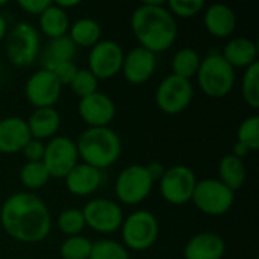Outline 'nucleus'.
Masks as SVG:
<instances>
[{
	"mask_svg": "<svg viewBox=\"0 0 259 259\" xmlns=\"http://www.w3.org/2000/svg\"><path fill=\"white\" fill-rule=\"evenodd\" d=\"M197 83L202 93L211 99L226 97L235 85V68L219 52H211L200 61L197 70Z\"/></svg>",
	"mask_w": 259,
	"mask_h": 259,
	"instance_id": "nucleus-4",
	"label": "nucleus"
},
{
	"mask_svg": "<svg viewBox=\"0 0 259 259\" xmlns=\"http://www.w3.org/2000/svg\"><path fill=\"white\" fill-rule=\"evenodd\" d=\"M156 55L143 49L134 47L127 53H124L121 71L124 79L132 85H143L146 83L156 71Z\"/></svg>",
	"mask_w": 259,
	"mask_h": 259,
	"instance_id": "nucleus-16",
	"label": "nucleus"
},
{
	"mask_svg": "<svg viewBox=\"0 0 259 259\" xmlns=\"http://www.w3.org/2000/svg\"><path fill=\"white\" fill-rule=\"evenodd\" d=\"M237 141L246 146L250 152L259 149V115H249L241 121L237 132Z\"/></svg>",
	"mask_w": 259,
	"mask_h": 259,
	"instance_id": "nucleus-33",
	"label": "nucleus"
},
{
	"mask_svg": "<svg viewBox=\"0 0 259 259\" xmlns=\"http://www.w3.org/2000/svg\"><path fill=\"white\" fill-rule=\"evenodd\" d=\"M200 61H202V58L194 49H191V47L179 49L175 53L173 61H171V70H173L171 74L190 80L193 76L197 74V70L200 67Z\"/></svg>",
	"mask_w": 259,
	"mask_h": 259,
	"instance_id": "nucleus-26",
	"label": "nucleus"
},
{
	"mask_svg": "<svg viewBox=\"0 0 259 259\" xmlns=\"http://www.w3.org/2000/svg\"><path fill=\"white\" fill-rule=\"evenodd\" d=\"M203 26L215 38H228L235 32L237 14L225 3H212L203 9Z\"/></svg>",
	"mask_w": 259,
	"mask_h": 259,
	"instance_id": "nucleus-19",
	"label": "nucleus"
},
{
	"mask_svg": "<svg viewBox=\"0 0 259 259\" xmlns=\"http://www.w3.org/2000/svg\"><path fill=\"white\" fill-rule=\"evenodd\" d=\"M226 243L223 237L214 232H200L190 238L184 249L185 259H223Z\"/></svg>",
	"mask_w": 259,
	"mask_h": 259,
	"instance_id": "nucleus-20",
	"label": "nucleus"
},
{
	"mask_svg": "<svg viewBox=\"0 0 259 259\" xmlns=\"http://www.w3.org/2000/svg\"><path fill=\"white\" fill-rule=\"evenodd\" d=\"M44 70L50 71L58 82L64 87V85H70V82L73 80V77L77 73V67L73 61H64V62H42Z\"/></svg>",
	"mask_w": 259,
	"mask_h": 259,
	"instance_id": "nucleus-36",
	"label": "nucleus"
},
{
	"mask_svg": "<svg viewBox=\"0 0 259 259\" xmlns=\"http://www.w3.org/2000/svg\"><path fill=\"white\" fill-rule=\"evenodd\" d=\"M146 170H147V173H149V176H150V179H152L153 182H159L161 178H162L164 173H165V167H164L161 162H156V161L147 164V165H146Z\"/></svg>",
	"mask_w": 259,
	"mask_h": 259,
	"instance_id": "nucleus-39",
	"label": "nucleus"
},
{
	"mask_svg": "<svg viewBox=\"0 0 259 259\" xmlns=\"http://www.w3.org/2000/svg\"><path fill=\"white\" fill-rule=\"evenodd\" d=\"M132 32L140 47L158 55L171 49L178 36V23L162 2H144L131 17Z\"/></svg>",
	"mask_w": 259,
	"mask_h": 259,
	"instance_id": "nucleus-2",
	"label": "nucleus"
},
{
	"mask_svg": "<svg viewBox=\"0 0 259 259\" xmlns=\"http://www.w3.org/2000/svg\"><path fill=\"white\" fill-rule=\"evenodd\" d=\"M30 138L32 137L24 118L12 115L0 120V153H18Z\"/></svg>",
	"mask_w": 259,
	"mask_h": 259,
	"instance_id": "nucleus-17",
	"label": "nucleus"
},
{
	"mask_svg": "<svg viewBox=\"0 0 259 259\" xmlns=\"http://www.w3.org/2000/svg\"><path fill=\"white\" fill-rule=\"evenodd\" d=\"M26 123L32 138L39 141L52 140L61 127V115L55 108H39L30 114Z\"/></svg>",
	"mask_w": 259,
	"mask_h": 259,
	"instance_id": "nucleus-22",
	"label": "nucleus"
},
{
	"mask_svg": "<svg viewBox=\"0 0 259 259\" xmlns=\"http://www.w3.org/2000/svg\"><path fill=\"white\" fill-rule=\"evenodd\" d=\"M5 5H6V0H0V8L5 6Z\"/></svg>",
	"mask_w": 259,
	"mask_h": 259,
	"instance_id": "nucleus-43",
	"label": "nucleus"
},
{
	"mask_svg": "<svg viewBox=\"0 0 259 259\" xmlns=\"http://www.w3.org/2000/svg\"><path fill=\"white\" fill-rule=\"evenodd\" d=\"M194 97V88L191 80L168 74L164 77L156 91H155V102L159 111L168 115H176L184 112Z\"/></svg>",
	"mask_w": 259,
	"mask_h": 259,
	"instance_id": "nucleus-9",
	"label": "nucleus"
},
{
	"mask_svg": "<svg viewBox=\"0 0 259 259\" xmlns=\"http://www.w3.org/2000/svg\"><path fill=\"white\" fill-rule=\"evenodd\" d=\"M249 153H250V150H249L246 146L240 144L238 141L234 143V146H232V153H231V155H234V156H237V158H240V159L244 161V158H246Z\"/></svg>",
	"mask_w": 259,
	"mask_h": 259,
	"instance_id": "nucleus-40",
	"label": "nucleus"
},
{
	"mask_svg": "<svg viewBox=\"0 0 259 259\" xmlns=\"http://www.w3.org/2000/svg\"><path fill=\"white\" fill-rule=\"evenodd\" d=\"M77 162L79 155L76 149V141H73L71 138L56 135L46 144L42 164L46 165L50 178L64 179Z\"/></svg>",
	"mask_w": 259,
	"mask_h": 259,
	"instance_id": "nucleus-12",
	"label": "nucleus"
},
{
	"mask_svg": "<svg viewBox=\"0 0 259 259\" xmlns=\"http://www.w3.org/2000/svg\"><path fill=\"white\" fill-rule=\"evenodd\" d=\"M68 87L79 99H83L87 96L97 93L99 79L88 68H79Z\"/></svg>",
	"mask_w": 259,
	"mask_h": 259,
	"instance_id": "nucleus-34",
	"label": "nucleus"
},
{
	"mask_svg": "<svg viewBox=\"0 0 259 259\" xmlns=\"http://www.w3.org/2000/svg\"><path fill=\"white\" fill-rule=\"evenodd\" d=\"M93 241L83 235L67 237L59 247L61 259H88L91 253Z\"/></svg>",
	"mask_w": 259,
	"mask_h": 259,
	"instance_id": "nucleus-31",
	"label": "nucleus"
},
{
	"mask_svg": "<svg viewBox=\"0 0 259 259\" xmlns=\"http://www.w3.org/2000/svg\"><path fill=\"white\" fill-rule=\"evenodd\" d=\"M6 33H8V21H6V18L0 14V42L5 39Z\"/></svg>",
	"mask_w": 259,
	"mask_h": 259,
	"instance_id": "nucleus-42",
	"label": "nucleus"
},
{
	"mask_svg": "<svg viewBox=\"0 0 259 259\" xmlns=\"http://www.w3.org/2000/svg\"><path fill=\"white\" fill-rule=\"evenodd\" d=\"M124 59L123 47L112 39H100L88 55V70L100 80L111 79L121 71Z\"/></svg>",
	"mask_w": 259,
	"mask_h": 259,
	"instance_id": "nucleus-13",
	"label": "nucleus"
},
{
	"mask_svg": "<svg viewBox=\"0 0 259 259\" xmlns=\"http://www.w3.org/2000/svg\"><path fill=\"white\" fill-rule=\"evenodd\" d=\"M3 231L18 243L35 244L52 231V215L46 202L29 191L11 194L0 208Z\"/></svg>",
	"mask_w": 259,
	"mask_h": 259,
	"instance_id": "nucleus-1",
	"label": "nucleus"
},
{
	"mask_svg": "<svg viewBox=\"0 0 259 259\" xmlns=\"http://www.w3.org/2000/svg\"><path fill=\"white\" fill-rule=\"evenodd\" d=\"M165 6L175 18H191L206 8L203 0H170Z\"/></svg>",
	"mask_w": 259,
	"mask_h": 259,
	"instance_id": "nucleus-35",
	"label": "nucleus"
},
{
	"mask_svg": "<svg viewBox=\"0 0 259 259\" xmlns=\"http://www.w3.org/2000/svg\"><path fill=\"white\" fill-rule=\"evenodd\" d=\"M64 179H65L67 190L73 196L87 197V196L94 194L100 188L103 178H102L100 170H97L88 164L77 162Z\"/></svg>",
	"mask_w": 259,
	"mask_h": 259,
	"instance_id": "nucleus-18",
	"label": "nucleus"
},
{
	"mask_svg": "<svg viewBox=\"0 0 259 259\" xmlns=\"http://www.w3.org/2000/svg\"><path fill=\"white\" fill-rule=\"evenodd\" d=\"M222 56L232 68H247L258 62V44L246 36L231 38L223 47Z\"/></svg>",
	"mask_w": 259,
	"mask_h": 259,
	"instance_id": "nucleus-21",
	"label": "nucleus"
},
{
	"mask_svg": "<svg viewBox=\"0 0 259 259\" xmlns=\"http://www.w3.org/2000/svg\"><path fill=\"white\" fill-rule=\"evenodd\" d=\"M44 149H46V144L42 141L30 138L27 144L23 147L21 153L26 158V162H38V161H42Z\"/></svg>",
	"mask_w": 259,
	"mask_h": 259,
	"instance_id": "nucleus-37",
	"label": "nucleus"
},
{
	"mask_svg": "<svg viewBox=\"0 0 259 259\" xmlns=\"http://www.w3.org/2000/svg\"><path fill=\"white\" fill-rule=\"evenodd\" d=\"M88 259H131L129 250L115 240H99L93 243Z\"/></svg>",
	"mask_w": 259,
	"mask_h": 259,
	"instance_id": "nucleus-32",
	"label": "nucleus"
},
{
	"mask_svg": "<svg viewBox=\"0 0 259 259\" xmlns=\"http://www.w3.org/2000/svg\"><path fill=\"white\" fill-rule=\"evenodd\" d=\"M153 181L150 179L146 165L132 164L123 168L114 184V191L117 199L123 205H140L143 203L152 193Z\"/></svg>",
	"mask_w": 259,
	"mask_h": 259,
	"instance_id": "nucleus-8",
	"label": "nucleus"
},
{
	"mask_svg": "<svg viewBox=\"0 0 259 259\" xmlns=\"http://www.w3.org/2000/svg\"><path fill=\"white\" fill-rule=\"evenodd\" d=\"M196 184V173L190 167L173 165L165 168V173L159 181V191L165 202L175 206H182L191 202Z\"/></svg>",
	"mask_w": 259,
	"mask_h": 259,
	"instance_id": "nucleus-11",
	"label": "nucleus"
},
{
	"mask_svg": "<svg viewBox=\"0 0 259 259\" xmlns=\"http://www.w3.org/2000/svg\"><path fill=\"white\" fill-rule=\"evenodd\" d=\"M56 226H58L59 232L64 234L65 237L82 235V231L87 228L82 209H77V208L64 209L56 219Z\"/></svg>",
	"mask_w": 259,
	"mask_h": 259,
	"instance_id": "nucleus-30",
	"label": "nucleus"
},
{
	"mask_svg": "<svg viewBox=\"0 0 259 259\" xmlns=\"http://www.w3.org/2000/svg\"><path fill=\"white\" fill-rule=\"evenodd\" d=\"M0 88H2V85H0Z\"/></svg>",
	"mask_w": 259,
	"mask_h": 259,
	"instance_id": "nucleus-44",
	"label": "nucleus"
},
{
	"mask_svg": "<svg viewBox=\"0 0 259 259\" xmlns=\"http://www.w3.org/2000/svg\"><path fill=\"white\" fill-rule=\"evenodd\" d=\"M191 202L200 212L219 217L231 211L235 202V193L219 179H202L196 184Z\"/></svg>",
	"mask_w": 259,
	"mask_h": 259,
	"instance_id": "nucleus-7",
	"label": "nucleus"
},
{
	"mask_svg": "<svg viewBox=\"0 0 259 259\" xmlns=\"http://www.w3.org/2000/svg\"><path fill=\"white\" fill-rule=\"evenodd\" d=\"M61 91L62 85L50 71L44 68L33 71L24 83V96L36 109L55 108L61 97Z\"/></svg>",
	"mask_w": 259,
	"mask_h": 259,
	"instance_id": "nucleus-14",
	"label": "nucleus"
},
{
	"mask_svg": "<svg viewBox=\"0 0 259 259\" xmlns=\"http://www.w3.org/2000/svg\"><path fill=\"white\" fill-rule=\"evenodd\" d=\"M5 52L8 61L15 67L32 65L39 55V33L38 30L26 23L20 21L5 36Z\"/></svg>",
	"mask_w": 259,
	"mask_h": 259,
	"instance_id": "nucleus-6",
	"label": "nucleus"
},
{
	"mask_svg": "<svg viewBox=\"0 0 259 259\" xmlns=\"http://www.w3.org/2000/svg\"><path fill=\"white\" fill-rule=\"evenodd\" d=\"M70 24L71 23H70L67 11L61 9L53 2L39 15V29L50 39H55V38L67 35L68 29H70Z\"/></svg>",
	"mask_w": 259,
	"mask_h": 259,
	"instance_id": "nucleus-24",
	"label": "nucleus"
},
{
	"mask_svg": "<svg viewBox=\"0 0 259 259\" xmlns=\"http://www.w3.org/2000/svg\"><path fill=\"white\" fill-rule=\"evenodd\" d=\"M50 0H20L18 2V6L24 11V12H27V14H30V15H41L49 6H50Z\"/></svg>",
	"mask_w": 259,
	"mask_h": 259,
	"instance_id": "nucleus-38",
	"label": "nucleus"
},
{
	"mask_svg": "<svg viewBox=\"0 0 259 259\" xmlns=\"http://www.w3.org/2000/svg\"><path fill=\"white\" fill-rule=\"evenodd\" d=\"M67 35L76 47H93L102 39V26L99 21L83 17L70 24Z\"/></svg>",
	"mask_w": 259,
	"mask_h": 259,
	"instance_id": "nucleus-25",
	"label": "nucleus"
},
{
	"mask_svg": "<svg viewBox=\"0 0 259 259\" xmlns=\"http://www.w3.org/2000/svg\"><path fill=\"white\" fill-rule=\"evenodd\" d=\"M77 112L88 127H109L115 118V103L105 93H94L79 100Z\"/></svg>",
	"mask_w": 259,
	"mask_h": 259,
	"instance_id": "nucleus-15",
	"label": "nucleus"
},
{
	"mask_svg": "<svg viewBox=\"0 0 259 259\" xmlns=\"http://www.w3.org/2000/svg\"><path fill=\"white\" fill-rule=\"evenodd\" d=\"M76 46L70 39L68 35L50 39L44 53H42V62H64V61H73L76 56Z\"/></svg>",
	"mask_w": 259,
	"mask_h": 259,
	"instance_id": "nucleus-28",
	"label": "nucleus"
},
{
	"mask_svg": "<svg viewBox=\"0 0 259 259\" xmlns=\"http://www.w3.org/2000/svg\"><path fill=\"white\" fill-rule=\"evenodd\" d=\"M123 246L127 250L144 252L150 249L159 237V222L147 209H138L124 217L121 228Z\"/></svg>",
	"mask_w": 259,
	"mask_h": 259,
	"instance_id": "nucleus-5",
	"label": "nucleus"
},
{
	"mask_svg": "<svg viewBox=\"0 0 259 259\" xmlns=\"http://www.w3.org/2000/svg\"><path fill=\"white\" fill-rule=\"evenodd\" d=\"M241 96L243 100L253 109L259 108V64L247 67L241 77Z\"/></svg>",
	"mask_w": 259,
	"mask_h": 259,
	"instance_id": "nucleus-29",
	"label": "nucleus"
},
{
	"mask_svg": "<svg viewBox=\"0 0 259 259\" xmlns=\"http://www.w3.org/2000/svg\"><path fill=\"white\" fill-rule=\"evenodd\" d=\"M79 159L97 170L112 167L121 156V140L111 127H87L76 141Z\"/></svg>",
	"mask_w": 259,
	"mask_h": 259,
	"instance_id": "nucleus-3",
	"label": "nucleus"
},
{
	"mask_svg": "<svg viewBox=\"0 0 259 259\" xmlns=\"http://www.w3.org/2000/svg\"><path fill=\"white\" fill-rule=\"evenodd\" d=\"M50 179L52 178H50L46 165L42 164V161L26 162L20 170V182L24 188L29 190V193L44 188Z\"/></svg>",
	"mask_w": 259,
	"mask_h": 259,
	"instance_id": "nucleus-27",
	"label": "nucleus"
},
{
	"mask_svg": "<svg viewBox=\"0 0 259 259\" xmlns=\"http://www.w3.org/2000/svg\"><path fill=\"white\" fill-rule=\"evenodd\" d=\"M247 170L243 159L234 155H225L219 162V181L237 193L246 182Z\"/></svg>",
	"mask_w": 259,
	"mask_h": 259,
	"instance_id": "nucleus-23",
	"label": "nucleus"
},
{
	"mask_svg": "<svg viewBox=\"0 0 259 259\" xmlns=\"http://www.w3.org/2000/svg\"><path fill=\"white\" fill-rule=\"evenodd\" d=\"M53 3H55L56 6H59L61 9H64V11L70 9V8H76V6L80 5L79 0H58V2H53Z\"/></svg>",
	"mask_w": 259,
	"mask_h": 259,
	"instance_id": "nucleus-41",
	"label": "nucleus"
},
{
	"mask_svg": "<svg viewBox=\"0 0 259 259\" xmlns=\"http://www.w3.org/2000/svg\"><path fill=\"white\" fill-rule=\"evenodd\" d=\"M82 214L85 226L103 235H109L120 231L121 223L124 220L121 206L117 202L105 197H96L87 202L82 209Z\"/></svg>",
	"mask_w": 259,
	"mask_h": 259,
	"instance_id": "nucleus-10",
	"label": "nucleus"
}]
</instances>
